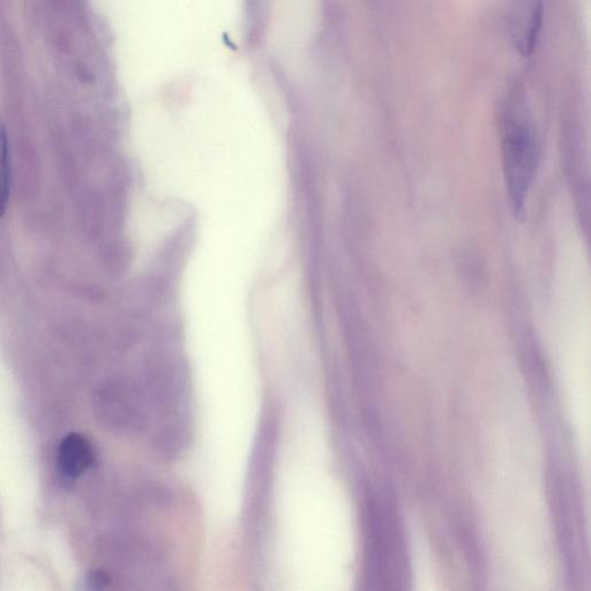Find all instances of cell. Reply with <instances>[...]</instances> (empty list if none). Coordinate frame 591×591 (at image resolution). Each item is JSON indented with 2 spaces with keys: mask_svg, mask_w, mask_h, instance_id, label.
<instances>
[{
  "mask_svg": "<svg viewBox=\"0 0 591 591\" xmlns=\"http://www.w3.org/2000/svg\"><path fill=\"white\" fill-rule=\"evenodd\" d=\"M540 147L534 127L510 122L503 137V163L508 193L518 218L525 214L526 198L536 174Z\"/></svg>",
  "mask_w": 591,
  "mask_h": 591,
  "instance_id": "6da1fadb",
  "label": "cell"
},
{
  "mask_svg": "<svg viewBox=\"0 0 591 591\" xmlns=\"http://www.w3.org/2000/svg\"><path fill=\"white\" fill-rule=\"evenodd\" d=\"M93 448L91 443L79 433H71L61 445L58 466L61 473L69 478H76L92 465Z\"/></svg>",
  "mask_w": 591,
  "mask_h": 591,
  "instance_id": "7a4b0ae2",
  "label": "cell"
},
{
  "mask_svg": "<svg viewBox=\"0 0 591 591\" xmlns=\"http://www.w3.org/2000/svg\"><path fill=\"white\" fill-rule=\"evenodd\" d=\"M513 28L516 46L522 54L529 55L535 48L538 33L541 31L543 6L540 2L531 3L527 12L521 13Z\"/></svg>",
  "mask_w": 591,
  "mask_h": 591,
  "instance_id": "3957f363",
  "label": "cell"
},
{
  "mask_svg": "<svg viewBox=\"0 0 591 591\" xmlns=\"http://www.w3.org/2000/svg\"><path fill=\"white\" fill-rule=\"evenodd\" d=\"M11 196V163L9 137L5 127L0 124V218L9 208Z\"/></svg>",
  "mask_w": 591,
  "mask_h": 591,
  "instance_id": "277c9868",
  "label": "cell"
},
{
  "mask_svg": "<svg viewBox=\"0 0 591 591\" xmlns=\"http://www.w3.org/2000/svg\"><path fill=\"white\" fill-rule=\"evenodd\" d=\"M109 576L101 570L92 571L86 578V591H104L108 587Z\"/></svg>",
  "mask_w": 591,
  "mask_h": 591,
  "instance_id": "5b68a950",
  "label": "cell"
}]
</instances>
